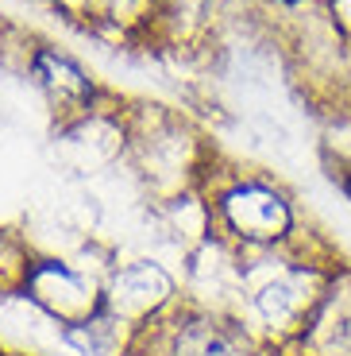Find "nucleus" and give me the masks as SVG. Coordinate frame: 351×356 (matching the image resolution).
<instances>
[{"label": "nucleus", "mask_w": 351, "mask_h": 356, "mask_svg": "<svg viewBox=\"0 0 351 356\" xmlns=\"http://www.w3.org/2000/svg\"><path fill=\"white\" fill-rule=\"evenodd\" d=\"M220 229L236 236L243 248H293L298 244V209L293 197L259 175H236L212 202Z\"/></svg>", "instance_id": "nucleus-1"}, {"label": "nucleus", "mask_w": 351, "mask_h": 356, "mask_svg": "<svg viewBox=\"0 0 351 356\" xmlns=\"http://www.w3.org/2000/svg\"><path fill=\"white\" fill-rule=\"evenodd\" d=\"M332 178H336V186L343 190V197L351 202V159H336V170H332Z\"/></svg>", "instance_id": "nucleus-5"}, {"label": "nucleus", "mask_w": 351, "mask_h": 356, "mask_svg": "<svg viewBox=\"0 0 351 356\" xmlns=\"http://www.w3.org/2000/svg\"><path fill=\"white\" fill-rule=\"evenodd\" d=\"M301 356H351V267H336L305 333L298 337Z\"/></svg>", "instance_id": "nucleus-3"}, {"label": "nucleus", "mask_w": 351, "mask_h": 356, "mask_svg": "<svg viewBox=\"0 0 351 356\" xmlns=\"http://www.w3.org/2000/svg\"><path fill=\"white\" fill-rule=\"evenodd\" d=\"M31 74L43 86V93L51 97L54 113L81 116L85 108H93V93H97L93 78L74 58L51 51V47H35V54H31Z\"/></svg>", "instance_id": "nucleus-4"}, {"label": "nucleus", "mask_w": 351, "mask_h": 356, "mask_svg": "<svg viewBox=\"0 0 351 356\" xmlns=\"http://www.w3.org/2000/svg\"><path fill=\"white\" fill-rule=\"evenodd\" d=\"M162 356H271V353L239 321L201 314V318H178L162 333Z\"/></svg>", "instance_id": "nucleus-2"}, {"label": "nucleus", "mask_w": 351, "mask_h": 356, "mask_svg": "<svg viewBox=\"0 0 351 356\" xmlns=\"http://www.w3.org/2000/svg\"><path fill=\"white\" fill-rule=\"evenodd\" d=\"M286 4H298V0H286Z\"/></svg>", "instance_id": "nucleus-6"}]
</instances>
